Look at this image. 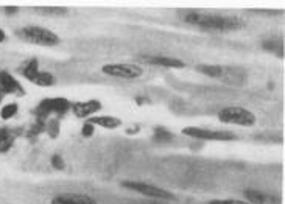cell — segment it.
I'll return each mask as SVG.
<instances>
[{"instance_id": "obj_21", "label": "cell", "mask_w": 285, "mask_h": 204, "mask_svg": "<svg viewBox=\"0 0 285 204\" xmlns=\"http://www.w3.org/2000/svg\"><path fill=\"white\" fill-rule=\"evenodd\" d=\"M209 204H249V203L241 200H212L209 201Z\"/></svg>"}, {"instance_id": "obj_13", "label": "cell", "mask_w": 285, "mask_h": 204, "mask_svg": "<svg viewBox=\"0 0 285 204\" xmlns=\"http://www.w3.org/2000/svg\"><path fill=\"white\" fill-rule=\"evenodd\" d=\"M148 62L154 64V66L172 67V69H183V67H186V64L181 59L170 58V56H151V58H148Z\"/></svg>"}, {"instance_id": "obj_12", "label": "cell", "mask_w": 285, "mask_h": 204, "mask_svg": "<svg viewBox=\"0 0 285 204\" xmlns=\"http://www.w3.org/2000/svg\"><path fill=\"white\" fill-rule=\"evenodd\" d=\"M89 123H92L94 126H101V128H108V130H115L122 125V120L117 119V117H112V115H97V117H91Z\"/></svg>"}, {"instance_id": "obj_4", "label": "cell", "mask_w": 285, "mask_h": 204, "mask_svg": "<svg viewBox=\"0 0 285 204\" xmlns=\"http://www.w3.org/2000/svg\"><path fill=\"white\" fill-rule=\"evenodd\" d=\"M101 72L109 75V77L125 78V80H136V78H141L143 75V69L141 66H137V64H130V62L104 64L101 67Z\"/></svg>"}, {"instance_id": "obj_11", "label": "cell", "mask_w": 285, "mask_h": 204, "mask_svg": "<svg viewBox=\"0 0 285 204\" xmlns=\"http://www.w3.org/2000/svg\"><path fill=\"white\" fill-rule=\"evenodd\" d=\"M243 195L249 204H278L279 203V200L273 198L271 195H267V193L256 190V189H246Z\"/></svg>"}, {"instance_id": "obj_7", "label": "cell", "mask_w": 285, "mask_h": 204, "mask_svg": "<svg viewBox=\"0 0 285 204\" xmlns=\"http://www.w3.org/2000/svg\"><path fill=\"white\" fill-rule=\"evenodd\" d=\"M123 187L134 190V192H139L145 197H150V198H159V200H175V197L172 195L170 192H167L161 187H156L151 184H146V182H131V181H125L123 182Z\"/></svg>"}, {"instance_id": "obj_2", "label": "cell", "mask_w": 285, "mask_h": 204, "mask_svg": "<svg viewBox=\"0 0 285 204\" xmlns=\"http://www.w3.org/2000/svg\"><path fill=\"white\" fill-rule=\"evenodd\" d=\"M218 119L223 123L238 125V126H252L256 125V115L251 111L240 108V106H228L218 112Z\"/></svg>"}, {"instance_id": "obj_3", "label": "cell", "mask_w": 285, "mask_h": 204, "mask_svg": "<svg viewBox=\"0 0 285 204\" xmlns=\"http://www.w3.org/2000/svg\"><path fill=\"white\" fill-rule=\"evenodd\" d=\"M20 35L22 38L28 42H33V44L38 46H46V47H51L56 46L59 42L58 35H55L53 31L44 28V27H38V25H30L20 30Z\"/></svg>"}, {"instance_id": "obj_17", "label": "cell", "mask_w": 285, "mask_h": 204, "mask_svg": "<svg viewBox=\"0 0 285 204\" xmlns=\"http://www.w3.org/2000/svg\"><path fill=\"white\" fill-rule=\"evenodd\" d=\"M35 84L38 86H53L55 84V77L48 72H39L38 77L33 80Z\"/></svg>"}, {"instance_id": "obj_8", "label": "cell", "mask_w": 285, "mask_h": 204, "mask_svg": "<svg viewBox=\"0 0 285 204\" xmlns=\"http://www.w3.org/2000/svg\"><path fill=\"white\" fill-rule=\"evenodd\" d=\"M72 112L80 119H86V117H92L97 111L101 109V103L98 100H89V102H78L70 104Z\"/></svg>"}, {"instance_id": "obj_20", "label": "cell", "mask_w": 285, "mask_h": 204, "mask_svg": "<svg viewBox=\"0 0 285 204\" xmlns=\"http://www.w3.org/2000/svg\"><path fill=\"white\" fill-rule=\"evenodd\" d=\"M38 11L42 13V14H55V16H59V14H66L67 9H66V8H38Z\"/></svg>"}, {"instance_id": "obj_23", "label": "cell", "mask_w": 285, "mask_h": 204, "mask_svg": "<svg viewBox=\"0 0 285 204\" xmlns=\"http://www.w3.org/2000/svg\"><path fill=\"white\" fill-rule=\"evenodd\" d=\"M81 133H83V136L89 137V136H92V134L95 133V126H94L92 123L86 122V123L83 125V130H81Z\"/></svg>"}, {"instance_id": "obj_25", "label": "cell", "mask_w": 285, "mask_h": 204, "mask_svg": "<svg viewBox=\"0 0 285 204\" xmlns=\"http://www.w3.org/2000/svg\"><path fill=\"white\" fill-rule=\"evenodd\" d=\"M2 97H3V92H2V89H0V102H2Z\"/></svg>"}, {"instance_id": "obj_18", "label": "cell", "mask_w": 285, "mask_h": 204, "mask_svg": "<svg viewBox=\"0 0 285 204\" xmlns=\"http://www.w3.org/2000/svg\"><path fill=\"white\" fill-rule=\"evenodd\" d=\"M173 139V134L170 131H167L165 128H156L154 130V141L165 144V142H170Z\"/></svg>"}, {"instance_id": "obj_6", "label": "cell", "mask_w": 285, "mask_h": 204, "mask_svg": "<svg viewBox=\"0 0 285 204\" xmlns=\"http://www.w3.org/2000/svg\"><path fill=\"white\" fill-rule=\"evenodd\" d=\"M183 133L189 137L201 139V141H234L236 136L228 131H214V130H204L198 126H187Z\"/></svg>"}, {"instance_id": "obj_24", "label": "cell", "mask_w": 285, "mask_h": 204, "mask_svg": "<svg viewBox=\"0 0 285 204\" xmlns=\"http://www.w3.org/2000/svg\"><path fill=\"white\" fill-rule=\"evenodd\" d=\"M5 39V33H3V31L2 30H0V42H2Z\"/></svg>"}, {"instance_id": "obj_14", "label": "cell", "mask_w": 285, "mask_h": 204, "mask_svg": "<svg viewBox=\"0 0 285 204\" xmlns=\"http://www.w3.org/2000/svg\"><path fill=\"white\" fill-rule=\"evenodd\" d=\"M16 139V133H13L8 128H0V153L8 152L13 147Z\"/></svg>"}, {"instance_id": "obj_15", "label": "cell", "mask_w": 285, "mask_h": 204, "mask_svg": "<svg viewBox=\"0 0 285 204\" xmlns=\"http://www.w3.org/2000/svg\"><path fill=\"white\" fill-rule=\"evenodd\" d=\"M196 70L203 75H207V77H212V78H220L221 75L225 73V69L221 66H212V64H199L196 66Z\"/></svg>"}, {"instance_id": "obj_16", "label": "cell", "mask_w": 285, "mask_h": 204, "mask_svg": "<svg viewBox=\"0 0 285 204\" xmlns=\"http://www.w3.org/2000/svg\"><path fill=\"white\" fill-rule=\"evenodd\" d=\"M41 70H39V67H38V61L36 59H31L27 66L24 67V70H22V75L27 78V80H30V81H33L36 77H38V73H39Z\"/></svg>"}, {"instance_id": "obj_22", "label": "cell", "mask_w": 285, "mask_h": 204, "mask_svg": "<svg viewBox=\"0 0 285 204\" xmlns=\"http://www.w3.org/2000/svg\"><path fill=\"white\" fill-rule=\"evenodd\" d=\"M51 165H53L56 170H64V167H66L64 160H62V157H61V156H58V154L51 157Z\"/></svg>"}, {"instance_id": "obj_19", "label": "cell", "mask_w": 285, "mask_h": 204, "mask_svg": "<svg viewBox=\"0 0 285 204\" xmlns=\"http://www.w3.org/2000/svg\"><path fill=\"white\" fill-rule=\"evenodd\" d=\"M16 112H17V104L9 103L2 108V111H0V117H2L3 120H8V119H11V117H14Z\"/></svg>"}, {"instance_id": "obj_5", "label": "cell", "mask_w": 285, "mask_h": 204, "mask_svg": "<svg viewBox=\"0 0 285 204\" xmlns=\"http://www.w3.org/2000/svg\"><path fill=\"white\" fill-rule=\"evenodd\" d=\"M69 109H70V103L66 99H47L38 106L35 114L38 115V120H44L51 112L61 115L67 112Z\"/></svg>"}, {"instance_id": "obj_1", "label": "cell", "mask_w": 285, "mask_h": 204, "mask_svg": "<svg viewBox=\"0 0 285 204\" xmlns=\"http://www.w3.org/2000/svg\"><path fill=\"white\" fill-rule=\"evenodd\" d=\"M184 20L190 25H196L204 30H217V31H231V30H238L243 27V24L236 17H223L217 14H204V13H195V11L187 13Z\"/></svg>"}, {"instance_id": "obj_9", "label": "cell", "mask_w": 285, "mask_h": 204, "mask_svg": "<svg viewBox=\"0 0 285 204\" xmlns=\"http://www.w3.org/2000/svg\"><path fill=\"white\" fill-rule=\"evenodd\" d=\"M0 89H2V92L16 94V95H20V97L25 95V89L20 86V83L13 77L11 73H8L5 70L0 72Z\"/></svg>"}, {"instance_id": "obj_10", "label": "cell", "mask_w": 285, "mask_h": 204, "mask_svg": "<svg viewBox=\"0 0 285 204\" xmlns=\"http://www.w3.org/2000/svg\"><path fill=\"white\" fill-rule=\"evenodd\" d=\"M51 204H97V201L84 193H62L51 200Z\"/></svg>"}]
</instances>
